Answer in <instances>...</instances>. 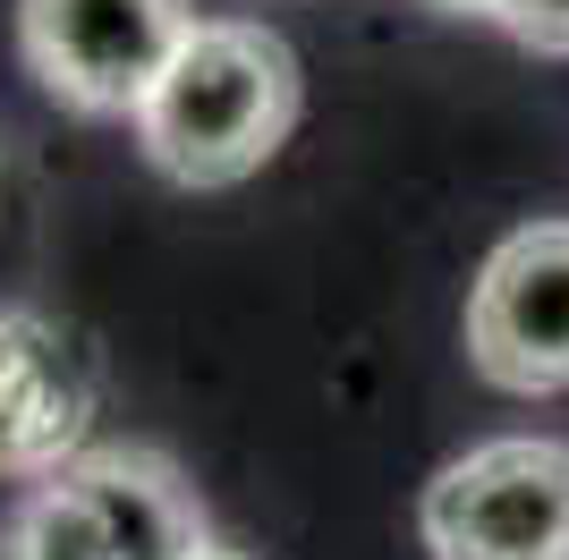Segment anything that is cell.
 I'll return each instance as SVG.
<instances>
[{"label":"cell","instance_id":"cell-1","mask_svg":"<svg viewBox=\"0 0 569 560\" xmlns=\"http://www.w3.org/2000/svg\"><path fill=\"white\" fill-rule=\"evenodd\" d=\"M307 77L298 51L256 18H196L179 60L137 111L144 162L179 187H238L256 179L298 128Z\"/></svg>","mask_w":569,"mask_h":560},{"label":"cell","instance_id":"cell-2","mask_svg":"<svg viewBox=\"0 0 569 560\" xmlns=\"http://www.w3.org/2000/svg\"><path fill=\"white\" fill-rule=\"evenodd\" d=\"M204 536L213 527L188 476L162 450L111 442L26 484L0 527V560H188Z\"/></svg>","mask_w":569,"mask_h":560},{"label":"cell","instance_id":"cell-3","mask_svg":"<svg viewBox=\"0 0 569 560\" xmlns=\"http://www.w3.org/2000/svg\"><path fill=\"white\" fill-rule=\"evenodd\" d=\"M188 34V0H18V51L34 86L86 119H137Z\"/></svg>","mask_w":569,"mask_h":560},{"label":"cell","instance_id":"cell-4","mask_svg":"<svg viewBox=\"0 0 569 560\" xmlns=\"http://www.w3.org/2000/svg\"><path fill=\"white\" fill-rule=\"evenodd\" d=\"M433 560H569V442L501 433L459 450L417 501Z\"/></svg>","mask_w":569,"mask_h":560},{"label":"cell","instance_id":"cell-5","mask_svg":"<svg viewBox=\"0 0 569 560\" xmlns=\"http://www.w3.org/2000/svg\"><path fill=\"white\" fill-rule=\"evenodd\" d=\"M102 417L94 340L43 306H0V484H43L86 459Z\"/></svg>","mask_w":569,"mask_h":560},{"label":"cell","instance_id":"cell-6","mask_svg":"<svg viewBox=\"0 0 569 560\" xmlns=\"http://www.w3.org/2000/svg\"><path fill=\"white\" fill-rule=\"evenodd\" d=\"M468 357L493 391H569V221H527L468 289Z\"/></svg>","mask_w":569,"mask_h":560},{"label":"cell","instance_id":"cell-7","mask_svg":"<svg viewBox=\"0 0 569 560\" xmlns=\"http://www.w3.org/2000/svg\"><path fill=\"white\" fill-rule=\"evenodd\" d=\"M493 26L545 60H569V0H493Z\"/></svg>","mask_w":569,"mask_h":560},{"label":"cell","instance_id":"cell-8","mask_svg":"<svg viewBox=\"0 0 569 560\" xmlns=\"http://www.w3.org/2000/svg\"><path fill=\"white\" fill-rule=\"evenodd\" d=\"M433 9H451V18H493V0H433Z\"/></svg>","mask_w":569,"mask_h":560},{"label":"cell","instance_id":"cell-9","mask_svg":"<svg viewBox=\"0 0 569 560\" xmlns=\"http://www.w3.org/2000/svg\"><path fill=\"white\" fill-rule=\"evenodd\" d=\"M188 560H247V552H230V543H213V536H204V543H196Z\"/></svg>","mask_w":569,"mask_h":560}]
</instances>
